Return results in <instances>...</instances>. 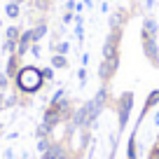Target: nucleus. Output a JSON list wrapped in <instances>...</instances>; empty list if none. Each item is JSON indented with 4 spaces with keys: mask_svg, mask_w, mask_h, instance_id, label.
Instances as JSON below:
<instances>
[{
    "mask_svg": "<svg viewBox=\"0 0 159 159\" xmlns=\"http://www.w3.org/2000/svg\"><path fill=\"white\" fill-rule=\"evenodd\" d=\"M70 150H68V143L66 140H54L52 148L42 154V159H70Z\"/></svg>",
    "mask_w": 159,
    "mask_h": 159,
    "instance_id": "obj_7",
    "label": "nucleus"
},
{
    "mask_svg": "<svg viewBox=\"0 0 159 159\" xmlns=\"http://www.w3.org/2000/svg\"><path fill=\"white\" fill-rule=\"evenodd\" d=\"M87 77H89V73H87V68L82 66V68L77 70V80H80V87H87Z\"/></svg>",
    "mask_w": 159,
    "mask_h": 159,
    "instance_id": "obj_20",
    "label": "nucleus"
},
{
    "mask_svg": "<svg viewBox=\"0 0 159 159\" xmlns=\"http://www.w3.org/2000/svg\"><path fill=\"white\" fill-rule=\"evenodd\" d=\"M140 47H143L145 61L154 68H159V35H150L140 30Z\"/></svg>",
    "mask_w": 159,
    "mask_h": 159,
    "instance_id": "obj_4",
    "label": "nucleus"
},
{
    "mask_svg": "<svg viewBox=\"0 0 159 159\" xmlns=\"http://www.w3.org/2000/svg\"><path fill=\"white\" fill-rule=\"evenodd\" d=\"M134 103H136L134 91H122V94L112 101V110H115V115H117V134L119 136L126 131V124H129L131 112H134Z\"/></svg>",
    "mask_w": 159,
    "mask_h": 159,
    "instance_id": "obj_1",
    "label": "nucleus"
},
{
    "mask_svg": "<svg viewBox=\"0 0 159 159\" xmlns=\"http://www.w3.org/2000/svg\"><path fill=\"white\" fill-rule=\"evenodd\" d=\"M2 49H5L7 54H16V40H5Z\"/></svg>",
    "mask_w": 159,
    "mask_h": 159,
    "instance_id": "obj_21",
    "label": "nucleus"
},
{
    "mask_svg": "<svg viewBox=\"0 0 159 159\" xmlns=\"http://www.w3.org/2000/svg\"><path fill=\"white\" fill-rule=\"evenodd\" d=\"M47 33H49V26H47V21H40V24H35L33 28H30V35H33V42H40V40L45 38Z\"/></svg>",
    "mask_w": 159,
    "mask_h": 159,
    "instance_id": "obj_11",
    "label": "nucleus"
},
{
    "mask_svg": "<svg viewBox=\"0 0 159 159\" xmlns=\"http://www.w3.org/2000/svg\"><path fill=\"white\" fill-rule=\"evenodd\" d=\"M5 38H7V40H16V42H19V38H21V28H19V26H10V28L5 30Z\"/></svg>",
    "mask_w": 159,
    "mask_h": 159,
    "instance_id": "obj_15",
    "label": "nucleus"
},
{
    "mask_svg": "<svg viewBox=\"0 0 159 159\" xmlns=\"http://www.w3.org/2000/svg\"><path fill=\"white\" fill-rule=\"evenodd\" d=\"M12 2H21V0H12Z\"/></svg>",
    "mask_w": 159,
    "mask_h": 159,
    "instance_id": "obj_31",
    "label": "nucleus"
},
{
    "mask_svg": "<svg viewBox=\"0 0 159 159\" xmlns=\"http://www.w3.org/2000/svg\"><path fill=\"white\" fill-rule=\"evenodd\" d=\"M157 105H159V89H152V91H150V94H148V98H145L143 108H140V117L136 119V129H138V126L143 124V119L148 117V115L152 112V110L157 108Z\"/></svg>",
    "mask_w": 159,
    "mask_h": 159,
    "instance_id": "obj_8",
    "label": "nucleus"
},
{
    "mask_svg": "<svg viewBox=\"0 0 159 159\" xmlns=\"http://www.w3.org/2000/svg\"><path fill=\"white\" fill-rule=\"evenodd\" d=\"M131 14H134V12L126 10V7H117V10H112L108 14V28H126Z\"/></svg>",
    "mask_w": 159,
    "mask_h": 159,
    "instance_id": "obj_6",
    "label": "nucleus"
},
{
    "mask_svg": "<svg viewBox=\"0 0 159 159\" xmlns=\"http://www.w3.org/2000/svg\"><path fill=\"white\" fill-rule=\"evenodd\" d=\"M10 87V77H7V73H0V89H7Z\"/></svg>",
    "mask_w": 159,
    "mask_h": 159,
    "instance_id": "obj_24",
    "label": "nucleus"
},
{
    "mask_svg": "<svg viewBox=\"0 0 159 159\" xmlns=\"http://www.w3.org/2000/svg\"><path fill=\"white\" fill-rule=\"evenodd\" d=\"M35 136H38V138H52V129L47 124H40L38 129H35Z\"/></svg>",
    "mask_w": 159,
    "mask_h": 159,
    "instance_id": "obj_16",
    "label": "nucleus"
},
{
    "mask_svg": "<svg viewBox=\"0 0 159 159\" xmlns=\"http://www.w3.org/2000/svg\"><path fill=\"white\" fill-rule=\"evenodd\" d=\"M52 54L68 56L70 54V42H68V40H59V42H54V45H52Z\"/></svg>",
    "mask_w": 159,
    "mask_h": 159,
    "instance_id": "obj_13",
    "label": "nucleus"
},
{
    "mask_svg": "<svg viewBox=\"0 0 159 159\" xmlns=\"http://www.w3.org/2000/svg\"><path fill=\"white\" fill-rule=\"evenodd\" d=\"M2 108H5V96L0 94V110H2Z\"/></svg>",
    "mask_w": 159,
    "mask_h": 159,
    "instance_id": "obj_30",
    "label": "nucleus"
},
{
    "mask_svg": "<svg viewBox=\"0 0 159 159\" xmlns=\"http://www.w3.org/2000/svg\"><path fill=\"white\" fill-rule=\"evenodd\" d=\"M126 159H138V129H134L126 138Z\"/></svg>",
    "mask_w": 159,
    "mask_h": 159,
    "instance_id": "obj_9",
    "label": "nucleus"
},
{
    "mask_svg": "<svg viewBox=\"0 0 159 159\" xmlns=\"http://www.w3.org/2000/svg\"><path fill=\"white\" fill-rule=\"evenodd\" d=\"M119 63H122V56H115V59H101L98 63V80L101 84H110L112 77L117 75L119 70Z\"/></svg>",
    "mask_w": 159,
    "mask_h": 159,
    "instance_id": "obj_5",
    "label": "nucleus"
},
{
    "mask_svg": "<svg viewBox=\"0 0 159 159\" xmlns=\"http://www.w3.org/2000/svg\"><path fill=\"white\" fill-rule=\"evenodd\" d=\"M101 12H103V14H110V5H108V0H103V2H101Z\"/></svg>",
    "mask_w": 159,
    "mask_h": 159,
    "instance_id": "obj_28",
    "label": "nucleus"
},
{
    "mask_svg": "<svg viewBox=\"0 0 159 159\" xmlns=\"http://www.w3.org/2000/svg\"><path fill=\"white\" fill-rule=\"evenodd\" d=\"M122 38H124V28H108V35L103 40V47H101V56L103 59H115V56H122Z\"/></svg>",
    "mask_w": 159,
    "mask_h": 159,
    "instance_id": "obj_3",
    "label": "nucleus"
},
{
    "mask_svg": "<svg viewBox=\"0 0 159 159\" xmlns=\"http://www.w3.org/2000/svg\"><path fill=\"white\" fill-rule=\"evenodd\" d=\"M148 159H159V143H154V145H152V150H150Z\"/></svg>",
    "mask_w": 159,
    "mask_h": 159,
    "instance_id": "obj_25",
    "label": "nucleus"
},
{
    "mask_svg": "<svg viewBox=\"0 0 159 159\" xmlns=\"http://www.w3.org/2000/svg\"><path fill=\"white\" fill-rule=\"evenodd\" d=\"M52 143H54V140H52V138H38V150H40V152H42V154H45L47 150L52 148Z\"/></svg>",
    "mask_w": 159,
    "mask_h": 159,
    "instance_id": "obj_18",
    "label": "nucleus"
},
{
    "mask_svg": "<svg viewBox=\"0 0 159 159\" xmlns=\"http://www.w3.org/2000/svg\"><path fill=\"white\" fill-rule=\"evenodd\" d=\"M140 30L150 35H159V21L154 16H143V24H140Z\"/></svg>",
    "mask_w": 159,
    "mask_h": 159,
    "instance_id": "obj_10",
    "label": "nucleus"
},
{
    "mask_svg": "<svg viewBox=\"0 0 159 159\" xmlns=\"http://www.w3.org/2000/svg\"><path fill=\"white\" fill-rule=\"evenodd\" d=\"M7 77H16V73H19V56L16 54H10V61H7Z\"/></svg>",
    "mask_w": 159,
    "mask_h": 159,
    "instance_id": "obj_14",
    "label": "nucleus"
},
{
    "mask_svg": "<svg viewBox=\"0 0 159 159\" xmlns=\"http://www.w3.org/2000/svg\"><path fill=\"white\" fill-rule=\"evenodd\" d=\"M42 70V77H45V82H52L54 80V68L52 66H47V68H40Z\"/></svg>",
    "mask_w": 159,
    "mask_h": 159,
    "instance_id": "obj_22",
    "label": "nucleus"
},
{
    "mask_svg": "<svg viewBox=\"0 0 159 159\" xmlns=\"http://www.w3.org/2000/svg\"><path fill=\"white\" fill-rule=\"evenodd\" d=\"M5 12H7V16H10V19H16V16H19V2H10V5L5 7Z\"/></svg>",
    "mask_w": 159,
    "mask_h": 159,
    "instance_id": "obj_17",
    "label": "nucleus"
},
{
    "mask_svg": "<svg viewBox=\"0 0 159 159\" xmlns=\"http://www.w3.org/2000/svg\"><path fill=\"white\" fill-rule=\"evenodd\" d=\"M61 24H63V26H70V24H75V12L66 10V12H63V16H61Z\"/></svg>",
    "mask_w": 159,
    "mask_h": 159,
    "instance_id": "obj_19",
    "label": "nucleus"
},
{
    "mask_svg": "<svg viewBox=\"0 0 159 159\" xmlns=\"http://www.w3.org/2000/svg\"><path fill=\"white\" fill-rule=\"evenodd\" d=\"M89 61H91L89 52H82V61H80V63H82V66H84V68H87V66H89Z\"/></svg>",
    "mask_w": 159,
    "mask_h": 159,
    "instance_id": "obj_27",
    "label": "nucleus"
},
{
    "mask_svg": "<svg viewBox=\"0 0 159 159\" xmlns=\"http://www.w3.org/2000/svg\"><path fill=\"white\" fill-rule=\"evenodd\" d=\"M143 5H145V10H150V12H152L154 7H157V0H143Z\"/></svg>",
    "mask_w": 159,
    "mask_h": 159,
    "instance_id": "obj_26",
    "label": "nucleus"
},
{
    "mask_svg": "<svg viewBox=\"0 0 159 159\" xmlns=\"http://www.w3.org/2000/svg\"><path fill=\"white\" fill-rule=\"evenodd\" d=\"M154 126H159V108H157V112H154Z\"/></svg>",
    "mask_w": 159,
    "mask_h": 159,
    "instance_id": "obj_29",
    "label": "nucleus"
},
{
    "mask_svg": "<svg viewBox=\"0 0 159 159\" xmlns=\"http://www.w3.org/2000/svg\"><path fill=\"white\" fill-rule=\"evenodd\" d=\"M14 80H16L19 91H24V94H38V91L42 89V84H45L42 70L35 68V66H24V68H19V73H16Z\"/></svg>",
    "mask_w": 159,
    "mask_h": 159,
    "instance_id": "obj_2",
    "label": "nucleus"
},
{
    "mask_svg": "<svg viewBox=\"0 0 159 159\" xmlns=\"http://www.w3.org/2000/svg\"><path fill=\"white\" fill-rule=\"evenodd\" d=\"M28 52H30V54L35 56V59H40V56H42V47H40V42H33Z\"/></svg>",
    "mask_w": 159,
    "mask_h": 159,
    "instance_id": "obj_23",
    "label": "nucleus"
},
{
    "mask_svg": "<svg viewBox=\"0 0 159 159\" xmlns=\"http://www.w3.org/2000/svg\"><path fill=\"white\" fill-rule=\"evenodd\" d=\"M52 68H54V70H66V68H70V59H68V56H63V54H52Z\"/></svg>",
    "mask_w": 159,
    "mask_h": 159,
    "instance_id": "obj_12",
    "label": "nucleus"
}]
</instances>
